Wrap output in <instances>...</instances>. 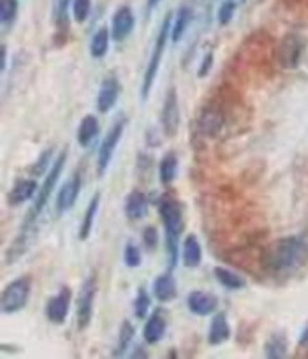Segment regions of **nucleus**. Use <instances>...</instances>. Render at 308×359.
Listing matches in <instances>:
<instances>
[{"mask_svg":"<svg viewBox=\"0 0 308 359\" xmlns=\"http://www.w3.org/2000/svg\"><path fill=\"white\" fill-rule=\"evenodd\" d=\"M143 243H144V248H146L148 252H153V250L157 248V245H159V231H157L153 226L144 227Z\"/></svg>","mask_w":308,"mask_h":359,"instance_id":"nucleus-37","label":"nucleus"},{"mask_svg":"<svg viewBox=\"0 0 308 359\" xmlns=\"http://www.w3.org/2000/svg\"><path fill=\"white\" fill-rule=\"evenodd\" d=\"M150 305H152V297L150 294L144 291V287H140L138 289V294H136L134 300V315L138 319H144L150 310Z\"/></svg>","mask_w":308,"mask_h":359,"instance_id":"nucleus-32","label":"nucleus"},{"mask_svg":"<svg viewBox=\"0 0 308 359\" xmlns=\"http://www.w3.org/2000/svg\"><path fill=\"white\" fill-rule=\"evenodd\" d=\"M231 338V324L227 321L224 312H218L211 317L208 330V343L209 345H222Z\"/></svg>","mask_w":308,"mask_h":359,"instance_id":"nucleus-16","label":"nucleus"},{"mask_svg":"<svg viewBox=\"0 0 308 359\" xmlns=\"http://www.w3.org/2000/svg\"><path fill=\"white\" fill-rule=\"evenodd\" d=\"M177 280H175L171 271L162 273V275L155 278V282H153V296H155V300H159L160 303H169L177 297Z\"/></svg>","mask_w":308,"mask_h":359,"instance_id":"nucleus-17","label":"nucleus"},{"mask_svg":"<svg viewBox=\"0 0 308 359\" xmlns=\"http://www.w3.org/2000/svg\"><path fill=\"white\" fill-rule=\"evenodd\" d=\"M92 9V0H73V14L78 23L86 21Z\"/></svg>","mask_w":308,"mask_h":359,"instance_id":"nucleus-34","label":"nucleus"},{"mask_svg":"<svg viewBox=\"0 0 308 359\" xmlns=\"http://www.w3.org/2000/svg\"><path fill=\"white\" fill-rule=\"evenodd\" d=\"M123 263H125L129 268H140L141 263H143L140 248L132 243H127V247H125V252H123Z\"/></svg>","mask_w":308,"mask_h":359,"instance_id":"nucleus-36","label":"nucleus"},{"mask_svg":"<svg viewBox=\"0 0 308 359\" xmlns=\"http://www.w3.org/2000/svg\"><path fill=\"white\" fill-rule=\"evenodd\" d=\"M136 330L132 326L131 321H123L122 326H120V333H118V343H116V349L113 351V356L115 358H120L127 352V349L131 347V342L134 340Z\"/></svg>","mask_w":308,"mask_h":359,"instance_id":"nucleus-29","label":"nucleus"},{"mask_svg":"<svg viewBox=\"0 0 308 359\" xmlns=\"http://www.w3.org/2000/svg\"><path fill=\"white\" fill-rule=\"evenodd\" d=\"M187 308L196 315H211L214 312H217L218 308V300L214 294L205 293V291H194L187 296Z\"/></svg>","mask_w":308,"mask_h":359,"instance_id":"nucleus-13","label":"nucleus"},{"mask_svg":"<svg viewBox=\"0 0 308 359\" xmlns=\"http://www.w3.org/2000/svg\"><path fill=\"white\" fill-rule=\"evenodd\" d=\"M5 66H8V46L2 44V48H0V69L5 70Z\"/></svg>","mask_w":308,"mask_h":359,"instance_id":"nucleus-39","label":"nucleus"},{"mask_svg":"<svg viewBox=\"0 0 308 359\" xmlns=\"http://www.w3.org/2000/svg\"><path fill=\"white\" fill-rule=\"evenodd\" d=\"M305 44L300 36L289 34L282 39L279 46V62L283 69H296L300 66L301 57H303Z\"/></svg>","mask_w":308,"mask_h":359,"instance_id":"nucleus-9","label":"nucleus"},{"mask_svg":"<svg viewBox=\"0 0 308 359\" xmlns=\"http://www.w3.org/2000/svg\"><path fill=\"white\" fill-rule=\"evenodd\" d=\"M67 153H69L67 148L62 150V152L58 153V157L53 161V164H51V168H49L48 173H46L44 182H42V185L37 190V196L34 198V204L30 207L29 213H27L23 224H21L20 232H18V236L14 238L11 247H9L8 254H5V263H8V265L16 263V261L27 252V248H29L30 241H32L34 231H36L37 220H39L41 213L44 211L49 198L53 194V189L57 187L58 180H60V174L62 171H64V165H66L67 161Z\"/></svg>","mask_w":308,"mask_h":359,"instance_id":"nucleus-1","label":"nucleus"},{"mask_svg":"<svg viewBox=\"0 0 308 359\" xmlns=\"http://www.w3.org/2000/svg\"><path fill=\"white\" fill-rule=\"evenodd\" d=\"M264 356L270 359H282L287 356V336L282 331H277L264 343Z\"/></svg>","mask_w":308,"mask_h":359,"instance_id":"nucleus-23","label":"nucleus"},{"mask_svg":"<svg viewBox=\"0 0 308 359\" xmlns=\"http://www.w3.org/2000/svg\"><path fill=\"white\" fill-rule=\"evenodd\" d=\"M70 300H73V291L64 285L53 297H49L48 305H46V317L53 324H64L69 315Z\"/></svg>","mask_w":308,"mask_h":359,"instance_id":"nucleus-10","label":"nucleus"},{"mask_svg":"<svg viewBox=\"0 0 308 359\" xmlns=\"http://www.w3.org/2000/svg\"><path fill=\"white\" fill-rule=\"evenodd\" d=\"M160 0H148V9H153L157 4H159Z\"/></svg>","mask_w":308,"mask_h":359,"instance_id":"nucleus-42","label":"nucleus"},{"mask_svg":"<svg viewBox=\"0 0 308 359\" xmlns=\"http://www.w3.org/2000/svg\"><path fill=\"white\" fill-rule=\"evenodd\" d=\"M32 294V277L23 275L16 280L9 282L5 289L2 291V300H0V308L5 315L18 314L27 306Z\"/></svg>","mask_w":308,"mask_h":359,"instance_id":"nucleus-5","label":"nucleus"},{"mask_svg":"<svg viewBox=\"0 0 308 359\" xmlns=\"http://www.w3.org/2000/svg\"><path fill=\"white\" fill-rule=\"evenodd\" d=\"M222 125H224V118H222L220 113L214 111V109L206 107L199 116V129L205 136H215L222 129Z\"/></svg>","mask_w":308,"mask_h":359,"instance_id":"nucleus-26","label":"nucleus"},{"mask_svg":"<svg viewBox=\"0 0 308 359\" xmlns=\"http://www.w3.org/2000/svg\"><path fill=\"white\" fill-rule=\"evenodd\" d=\"M120 83L115 76H107L99 88L97 95V109L99 113H110L115 107L120 97Z\"/></svg>","mask_w":308,"mask_h":359,"instance_id":"nucleus-14","label":"nucleus"},{"mask_svg":"<svg viewBox=\"0 0 308 359\" xmlns=\"http://www.w3.org/2000/svg\"><path fill=\"white\" fill-rule=\"evenodd\" d=\"M18 14V0H0V20L4 25H12Z\"/></svg>","mask_w":308,"mask_h":359,"instance_id":"nucleus-33","label":"nucleus"},{"mask_svg":"<svg viewBox=\"0 0 308 359\" xmlns=\"http://www.w3.org/2000/svg\"><path fill=\"white\" fill-rule=\"evenodd\" d=\"M211 67H214V53H206L205 58H203L201 67L197 70V76H199V78H205L209 70H211Z\"/></svg>","mask_w":308,"mask_h":359,"instance_id":"nucleus-38","label":"nucleus"},{"mask_svg":"<svg viewBox=\"0 0 308 359\" xmlns=\"http://www.w3.org/2000/svg\"><path fill=\"white\" fill-rule=\"evenodd\" d=\"M192 20H194L192 9H190L189 5H181V8L178 9L177 18L172 21V29H171V41L175 42V44H178V42L183 39L185 32H187L189 25L192 23Z\"/></svg>","mask_w":308,"mask_h":359,"instance_id":"nucleus-21","label":"nucleus"},{"mask_svg":"<svg viewBox=\"0 0 308 359\" xmlns=\"http://www.w3.org/2000/svg\"><path fill=\"white\" fill-rule=\"evenodd\" d=\"M214 275L215 278H217L218 284L229 291H240L246 285L245 278H243L242 275L231 271V269L227 268H222V266H217V268L214 269Z\"/></svg>","mask_w":308,"mask_h":359,"instance_id":"nucleus-25","label":"nucleus"},{"mask_svg":"<svg viewBox=\"0 0 308 359\" xmlns=\"http://www.w3.org/2000/svg\"><path fill=\"white\" fill-rule=\"evenodd\" d=\"M171 29H172V14L168 13L166 14L162 25H160L159 36H157L155 46H153V51L150 55V60H148L146 70H144L143 76V85H141V97L143 101L148 99V95L152 92L153 83H155L157 72H159L160 67V60H162V53L166 50V44H168V38L171 36Z\"/></svg>","mask_w":308,"mask_h":359,"instance_id":"nucleus-4","label":"nucleus"},{"mask_svg":"<svg viewBox=\"0 0 308 359\" xmlns=\"http://www.w3.org/2000/svg\"><path fill=\"white\" fill-rule=\"evenodd\" d=\"M123 131H125V120H118V122L110 129V133L104 136L103 143L99 146L97 173L101 178L104 176V173H106L107 168H110L111 161H113V155H115L116 146H118L120 139H122Z\"/></svg>","mask_w":308,"mask_h":359,"instance_id":"nucleus-7","label":"nucleus"},{"mask_svg":"<svg viewBox=\"0 0 308 359\" xmlns=\"http://www.w3.org/2000/svg\"><path fill=\"white\" fill-rule=\"evenodd\" d=\"M107 50H110V29L107 27H101L97 32L94 34L90 42V55L95 60L106 57Z\"/></svg>","mask_w":308,"mask_h":359,"instance_id":"nucleus-28","label":"nucleus"},{"mask_svg":"<svg viewBox=\"0 0 308 359\" xmlns=\"http://www.w3.org/2000/svg\"><path fill=\"white\" fill-rule=\"evenodd\" d=\"M148 213V198L141 190H132L125 199V215L129 220H141Z\"/></svg>","mask_w":308,"mask_h":359,"instance_id":"nucleus-18","label":"nucleus"},{"mask_svg":"<svg viewBox=\"0 0 308 359\" xmlns=\"http://www.w3.org/2000/svg\"><path fill=\"white\" fill-rule=\"evenodd\" d=\"M97 294V278L90 275L81 284V289L78 294V305H76V322L78 330L83 331L90 326L92 317H94V302Z\"/></svg>","mask_w":308,"mask_h":359,"instance_id":"nucleus-6","label":"nucleus"},{"mask_svg":"<svg viewBox=\"0 0 308 359\" xmlns=\"http://www.w3.org/2000/svg\"><path fill=\"white\" fill-rule=\"evenodd\" d=\"M234 13H236V2H234V0H227V2H224V4L218 8V13H217L218 23H220L222 27L229 25Z\"/></svg>","mask_w":308,"mask_h":359,"instance_id":"nucleus-35","label":"nucleus"},{"mask_svg":"<svg viewBox=\"0 0 308 359\" xmlns=\"http://www.w3.org/2000/svg\"><path fill=\"white\" fill-rule=\"evenodd\" d=\"M39 183L34 180V178H23V180H18L14 183V187L11 189V192L8 194V204L9 207H20L23 202L30 201L37 196V190H39Z\"/></svg>","mask_w":308,"mask_h":359,"instance_id":"nucleus-15","label":"nucleus"},{"mask_svg":"<svg viewBox=\"0 0 308 359\" xmlns=\"http://www.w3.org/2000/svg\"><path fill=\"white\" fill-rule=\"evenodd\" d=\"M53 148H48L37 157V161L30 165V174L32 176H42L46 171H49V165L53 164Z\"/></svg>","mask_w":308,"mask_h":359,"instance_id":"nucleus-31","label":"nucleus"},{"mask_svg":"<svg viewBox=\"0 0 308 359\" xmlns=\"http://www.w3.org/2000/svg\"><path fill=\"white\" fill-rule=\"evenodd\" d=\"M69 4L70 0H55L53 4V21L60 30L69 29Z\"/></svg>","mask_w":308,"mask_h":359,"instance_id":"nucleus-30","label":"nucleus"},{"mask_svg":"<svg viewBox=\"0 0 308 359\" xmlns=\"http://www.w3.org/2000/svg\"><path fill=\"white\" fill-rule=\"evenodd\" d=\"M178 173V157L175 152H168L159 164V178L162 185H171Z\"/></svg>","mask_w":308,"mask_h":359,"instance_id":"nucleus-24","label":"nucleus"},{"mask_svg":"<svg viewBox=\"0 0 308 359\" xmlns=\"http://www.w3.org/2000/svg\"><path fill=\"white\" fill-rule=\"evenodd\" d=\"M81 174L74 173L70 176V180H67L64 185L60 187L57 194V213H67L69 210H73L76 201L79 198V192H81Z\"/></svg>","mask_w":308,"mask_h":359,"instance_id":"nucleus-11","label":"nucleus"},{"mask_svg":"<svg viewBox=\"0 0 308 359\" xmlns=\"http://www.w3.org/2000/svg\"><path fill=\"white\" fill-rule=\"evenodd\" d=\"M99 134V122L94 115H86L81 120V124L78 127V134H76V139H78L79 146H88L92 143V139H95V136Z\"/></svg>","mask_w":308,"mask_h":359,"instance_id":"nucleus-27","label":"nucleus"},{"mask_svg":"<svg viewBox=\"0 0 308 359\" xmlns=\"http://www.w3.org/2000/svg\"><path fill=\"white\" fill-rule=\"evenodd\" d=\"M160 125L166 137H175L180 129V104H178L177 88L171 87L164 97L162 111H160Z\"/></svg>","mask_w":308,"mask_h":359,"instance_id":"nucleus-8","label":"nucleus"},{"mask_svg":"<svg viewBox=\"0 0 308 359\" xmlns=\"http://www.w3.org/2000/svg\"><path fill=\"white\" fill-rule=\"evenodd\" d=\"M307 259V248L303 239L298 236H287L271 245L264 256V266L275 275H291Z\"/></svg>","mask_w":308,"mask_h":359,"instance_id":"nucleus-2","label":"nucleus"},{"mask_svg":"<svg viewBox=\"0 0 308 359\" xmlns=\"http://www.w3.org/2000/svg\"><path fill=\"white\" fill-rule=\"evenodd\" d=\"M99 204H101V194L97 192V194L90 199V202H88L85 217H83L81 226H79L78 238L81 239V241H86V239L90 238V232L92 229H94V224H95V217H97V211H99Z\"/></svg>","mask_w":308,"mask_h":359,"instance_id":"nucleus-22","label":"nucleus"},{"mask_svg":"<svg viewBox=\"0 0 308 359\" xmlns=\"http://www.w3.org/2000/svg\"><path fill=\"white\" fill-rule=\"evenodd\" d=\"M300 343H301V345H305V343H308V324H307V326H305L303 333H301Z\"/></svg>","mask_w":308,"mask_h":359,"instance_id":"nucleus-40","label":"nucleus"},{"mask_svg":"<svg viewBox=\"0 0 308 359\" xmlns=\"http://www.w3.org/2000/svg\"><path fill=\"white\" fill-rule=\"evenodd\" d=\"M136 18L132 9L129 5H122L116 9V13L113 14V21H111V38L115 41L122 42L131 36V32L134 30Z\"/></svg>","mask_w":308,"mask_h":359,"instance_id":"nucleus-12","label":"nucleus"},{"mask_svg":"<svg viewBox=\"0 0 308 359\" xmlns=\"http://www.w3.org/2000/svg\"><path fill=\"white\" fill-rule=\"evenodd\" d=\"M131 358H146V352L141 351V349H138V351L131 356Z\"/></svg>","mask_w":308,"mask_h":359,"instance_id":"nucleus-41","label":"nucleus"},{"mask_svg":"<svg viewBox=\"0 0 308 359\" xmlns=\"http://www.w3.org/2000/svg\"><path fill=\"white\" fill-rule=\"evenodd\" d=\"M166 334V319L162 310H155L152 317L148 319L143 328V338L148 343H157L164 338Z\"/></svg>","mask_w":308,"mask_h":359,"instance_id":"nucleus-19","label":"nucleus"},{"mask_svg":"<svg viewBox=\"0 0 308 359\" xmlns=\"http://www.w3.org/2000/svg\"><path fill=\"white\" fill-rule=\"evenodd\" d=\"M181 261L187 268H199L203 263V248L197 236L189 235L183 241V252H181Z\"/></svg>","mask_w":308,"mask_h":359,"instance_id":"nucleus-20","label":"nucleus"},{"mask_svg":"<svg viewBox=\"0 0 308 359\" xmlns=\"http://www.w3.org/2000/svg\"><path fill=\"white\" fill-rule=\"evenodd\" d=\"M159 213L166 227V248L169 254V265L175 268L178 263V241L183 227V211L180 201L175 198H164L159 204Z\"/></svg>","mask_w":308,"mask_h":359,"instance_id":"nucleus-3","label":"nucleus"}]
</instances>
